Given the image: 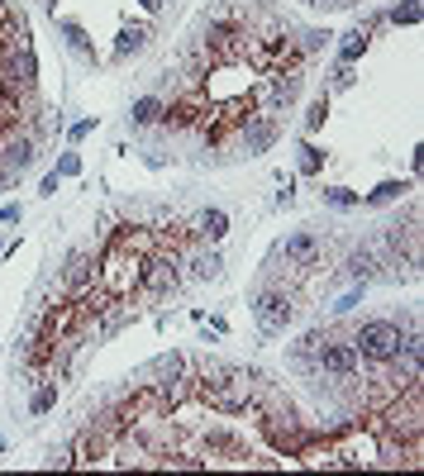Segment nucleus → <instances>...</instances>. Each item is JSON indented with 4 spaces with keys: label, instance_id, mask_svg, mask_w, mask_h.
Here are the masks:
<instances>
[{
    "label": "nucleus",
    "instance_id": "obj_15",
    "mask_svg": "<svg viewBox=\"0 0 424 476\" xmlns=\"http://www.w3.org/2000/svg\"><path fill=\"white\" fill-rule=\"evenodd\" d=\"M143 5H148V10H158V5H162V0H143Z\"/></svg>",
    "mask_w": 424,
    "mask_h": 476
},
{
    "label": "nucleus",
    "instance_id": "obj_6",
    "mask_svg": "<svg viewBox=\"0 0 424 476\" xmlns=\"http://www.w3.org/2000/svg\"><path fill=\"white\" fill-rule=\"evenodd\" d=\"M143 43H148V29H124V34H119V43H115V53L129 57V53H138Z\"/></svg>",
    "mask_w": 424,
    "mask_h": 476
},
{
    "label": "nucleus",
    "instance_id": "obj_4",
    "mask_svg": "<svg viewBox=\"0 0 424 476\" xmlns=\"http://www.w3.org/2000/svg\"><path fill=\"white\" fill-rule=\"evenodd\" d=\"M129 119L138 124V129H148V124H158V119H162V96H143V101H133Z\"/></svg>",
    "mask_w": 424,
    "mask_h": 476
},
{
    "label": "nucleus",
    "instance_id": "obj_14",
    "mask_svg": "<svg viewBox=\"0 0 424 476\" xmlns=\"http://www.w3.org/2000/svg\"><path fill=\"white\" fill-rule=\"evenodd\" d=\"M10 219H20V205H5L0 210V224H10Z\"/></svg>",
    "mask_w": 424,
    "mask_h": 476
},
{
    "label": "nucleus",
    "instance_id": "obj_12",
    "mask_svg": "<svg viewBox=\"0 0 424 476\" xmlns=\"http://www.w3.org/2000/svg\"><path fill=\"white\" fill-rule=\"evenodd\" d=\"M319 162H324V158H319V148H305V158H300V172H305V177H315Z\"/></svg>",
    "mask_w": 424,
    "mask_h": 476
},
{
    "label": "nucleus",
    "instance_id": "obj_13",
    "mask_svg": "<svg viewBox=\"0 0 424 476\" xmlns=\"http://www.w3.org/2000/svg\"><path fill=\"white\" fill-rule=\"evenodd\" d=\"M324 114H329V101L319 96V101H315V110H310V119H305V124H310V129H319V124H324Z\"/></svg>",
    "mask_w": 424,
    "mask_h": 476
},
{
    "label": "nucleus",
    "instance_id": "obj_7",
    "mask_svg": "<svg viewBox=\"0 0 424 476\" xmlns=\"http://www.w3.org/2000/svg\"><path fill=\"white\" fill-rule=\"evenodd\" d=\"M396 24H420V0H405V5H396V15H391Z\"/></svg>",
    "mask_w": 424,
    "mask_h": 476
},
{
    "label": "nucleus",
    "instance_id": "obj_5",
    "mask_svg": "<svg viewBox=\"0 0 424 476\" xmlns=\"http://www.w3.org/2000/svg\"><path fill=\"white\" fill-rule=\"evenodd\" d=\"M224 234H229V214H224V210H205V214H200V238H210V243H214V238H224Z\"/></svg>",
    "mask_w": 424,
    "mask_h": 476
},
{
    "label": "nucleus",
    "instance_id": "obj_9",
    "mask_svg": "<svg viewBox=\"0 0 424 476\" xmlns=\"http://www.w3.org/2000/svg\"><path fill=\"white\" fill-rule=\"evenodd\" d=\"M363 48H367V34H363V29H358V34H348V43H344V62H353V57L363 53Z\"/></svg>",
    "mask_w": 424,
    "mask_h": 476
},
{
    "label": "nucleus",
    "instance_id": "obj_2",
    "mask_svg": "<svg viewBox=\"0 0 424 476\" xmlns=\"http://www.w3.org/2000/svg\"><path fill=\"white\" fill-rule=\"evenodd\" d=\"M253 319H258V329L263 334H286V324L295 319V295L286 286H272L267 281L258 300H253Z\"/></svg>",
    "mask_w": 424,
    "mask_h": 476
},
{
    "label": "nucleus",
    "instance_id": "obj_1",
    "mask_svg": "<svg viewBox=\"0 0 424 476\" xmlns=\"http://www.w3.org/2000/svg\"><path fill=\"white\" fill-rule=\"evenodd\" d=\"M410 329H415V319H410ZM405 329V334H410ZM405 334H400L396 319H363L348 339L358 348V357L372 362V367H386V362H400V348H405Z\"/></svg>",
    "mask_w": 424,
    "mask_h": 476
},
{
    "label": "nucleus",
    "instance_id": "obj_10",
    "mask_svg": "<svg viewBox=\"0 0 424 476\" xmlns=\"http://www.w3.org/2000/svg\"><path fill=\"white\" fill-rule=\"evenodd\" d=\"M53 400H57V381H48V386H43V391L34 396V415H43V410H48Z\"/></svg>",
    "mask_w": 424,
    "mask_h": 476
},
{
    "label": "nucleus",
    "instance_id": "obj_3",
    "mask_svg": "<svg viewBox=\"0 0 424 476\" xmlns=\"http://www.w3.org/2000/svg\"><path fill=\"white\" fill-rule=\"evenodd\" d=\"M319 258H324V238L319 234H295V238H286V243L277 248L272 262H286L291 272H315Z\"/></svg>",
    "mask_w": 424,
    "mask_h": 476
},
{
    "label": "nucleus",
    "instance_id": "obj_8",
    "mask_svg": "<svg viewBox=\"0 0 424 476\" xmlns=\"http://www.w3.org/2000/svg\"><path fill=\"white\" fill-rule=\"evenodd\" d=\"M400 191H405V181H386V186H377V191H372V205H386V200H396Z\"/></svg>",
    "mask_w": 424,
    "mask_h": 476
},
{
    "label": "nucleus",
    "instance_id": "obj_11",
    "mask_svg": "<svg viewBox=\"0 0 424 476\" xmlns=\"http://www.w3.org/2000/svg\"><path fill=\"white\" fill-rule=\"evenodd\" d=\"M324 200H329V205H358V195H353V191H344V186H334V191H324Z\"/></svg>",
    "mask_w": 424,
    "mask_h": 476
}]
</instances>
